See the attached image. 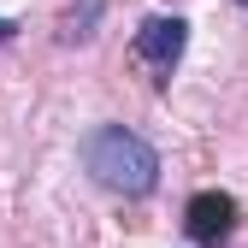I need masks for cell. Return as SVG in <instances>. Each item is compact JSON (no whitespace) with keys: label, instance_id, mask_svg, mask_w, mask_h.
I'll list each match as a JSON object with an SVG mask.
<instances>
[{"label":"cell","instance_id":"6da1fadb","mask_svg":"<svg viewBox=\"0 0 248 248\" xmlns=\"http://www.w3.org/2000/svg\"><path fill=\"white\" fill-rule=\"evenodd\" d=\"M83 171L101 183L112 195H154V183H160V154L154 142H142L136 130H124V124H95V130L83 136Z\"/></svg>","mask_w":248,"mask_h":248},{"label":"cell","instance_id":"7a4b0ae2","mask_svg":"<svg viewBox=\"0 0 248 248\" xmlns=\"http://www.w3.org/2000/svg\"><path fill=\"white\" fill-rule=\"evenodd\" d=\"M183 47H189V24H183L177 12H160V18H148L136 36H130V53L142 59V65L154 71V89H166L171 71H177V59Z\"/></svg>","mask_w":248,"mask_h":248},{"label":"cell","instance_id":"3957f363","mask_svg":"<svg viewBox=\"0 0 248 248\" xmlns=\"http://www.w3.org/2000/svg\"><path fill=\"white\" fill-rule=\"evenodd\" d=\"M183 231H189V242H201V248L225 242L236 231V195H225V189L189 195V207H183Z\"/></svg>","mask_w":248,"mask_h":248},{"label":"cell","instance_id":"277c9868","mask_svg":"<svg viewBox=\"0 0 248 248\" xmlns=\"http://www.w3.org/2000/svg\"><path fill=\"white\" fill-rule=\"evenodd\" d=\"M101 12H107V0H83V6H71L65 24H59V42H89L95 24H101Z\"/></svg>","mask_w":248,"mask_h":248},{"label":"cell","instance_id":"5b68a950","mask_svg":"<svg viewBox=\"0 0 248 248\" xmlns=\"http://www.w3.org/2000/svg\"><path fill=\"white\" fill-rule=\"evenodd\" d=\"M12 30H18V24H6V18H0V42H12Z\"/></svg>","mask_w":248,"mask_h":248},{"label":"cell","instance_id":"8992f818","mask_svg":"<svg viewBox=\"0 0 248 248\" xmlns=\"http://www.w3.org/2000/svg\"><path fill=\"white\" fill-rule=\"evenodd\" d=\"M236 6H242V12H248V0H236Z\"/></svg>","mask_w":248,"mask_h":248}]
</instances>
